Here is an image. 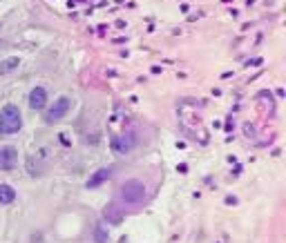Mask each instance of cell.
<instances>
[{"instance_id":"1","label":"cell","mask_w":286,"mask_h":243,"mask_svg":"<svg viewBox=\"0 0 286 243\" xmlns=\"http://www.w3.org/2000/svg\"><path fill=\"white\" fill-rule=\"evenodd\" d=\"M20 127H22L20 109L16 105H4L0 109V132L2 134H16V132H20Z\"/></svg>"},{"instance_id":"2","label":"cell","mask_w":286,"mask_h":243,"mask_svg":"<svg viewBox=\"0 0 286 243\" xmlns=\"http://www.w3.org/2000/svg\"><path fill=\"white\" fill-rule=\"evenodd\" d=\"M119 196H121V201H125V203H141L143 198H145V185L141 183V181H125L123 185H121V190H119Z\"/></svg>"},{"instance_id":"3","label":"cell","mask_w":286,"mask_h":243,"mask_svg":"<svg viewBox=\"0 0 286 243\" xmlns=\"http://www.w3.org/2000/svg\"><path fill=\"white\" fill-rule=\"evenodd\" d=\"M70 107H72V100L67 98V96H61V98L56 100V103L49 107V112L45 114V121L47 123H56V121H61L63 116H65L67 112H70Z\"/></svg>"},{"instance_id":"4","label":"cell","mask_w":286,"mask_h":243,"mask_svg":"<svg viewBox=\"0 0 286 243\" xmlns=\"http://www.w3.org/2000/svg\"><path fill=\"white\" fill-rule=\"evenodd\" d=\"M112 147H114L116 154H128L130 149L137 147V136H134L132 132H125V134L116 136V139L112 141Z\"/></svg>"},{"instance_id":"5","label":"cell","mask_w":286,"mask_h":243,"mask_svg":"<svg viewBox=\"0 0 286 243\" xmlns=\"http://www.w3.org/2000/svg\"><path fill=\"white\" fill-rule=\"evenodd\" d=\"M18 165V149L13 145H4L0 147V170H13Z\"/></svg>"},{"instance_id":"6","label":"cell","mask_w":286,"mask_h":243,"mask_svg":"<svg viewBox=\"0 0 286 243\" xmlns=\"http://www.w3.org/2000/svg\"><path fill=\"white\" fill-rule=\"evenodd\" d=\"M29 107L40 112V109L47 107V90L45 87H34L29 94Z\"/></svg>"},{"instance_id":"7","label":"cell","mask_w":286,"mask_h":243,"mask_svg":"<svg viewBox=\"0 0 286 243\" xmlns=\"http://www.w3.org/2000/svg\"><path fill=\"white\" fill-rule=\"evenodd\" d=\"M110 176H112V170H110V167H103V170L94 172V174L89 176V181H87V188H96V185L105 183V181L110 179Z\"/></svg>"},{"instance_id":"8","label":"cell","mask_w":286,"mask_h":243,"mask_svg":"<svg viewBox=\"0 0 286 243\" xmlns=\"http://www.w3.org/2000/svg\"><path fill=\"white\" fill-rule=\"evenodd\" d=\"M103 214H105V219L110 221L112 225H119V223H121V219H123V212H121L119 207L114 205V203H110V205H107L105 210H103Z\"/></svg>"},{"instance_id":"9","label":"cell","mask_w":286,"mask_h":243,"mask_svg":"<svg viewBox=\"0 0 286 243\" xmlns=\"http://www.w3.org/2000/svg\"><path fill=\"white\" fill-rule=\"evenodd\" d=\"M16 201V192H13V188H9V185H0V203L2 205H9V203Z\"/></svg>"},{"instance_id":"10","label":"cell","mask_w":286,"mask_h":243,"mask_svg":"<svg viewBox=\"0 0 286 243\" xmlns=\"http://www.w3.org/2000/svg\"><path fill=\"white\" fill-rule=\"evenodd\" d=\"M18 63H20L18 58H4V60H0V74H7V72H11V69H16Z\"/></svg>"},{"instance_id":"11","label":"cell","mask_w":286,"mask_h":243,"mask_svg":"<svg viewBox=\"0 0 286 243\" xmlns=\"http://www.w3.org/2000/svg\"><path fill=\"white\" fill-rule=\"evenodd\" d=\"M94 234H96V243H105V241H107V239H105V232H103V228H96V232H94Z\"/></svg>"}]
</instances>
